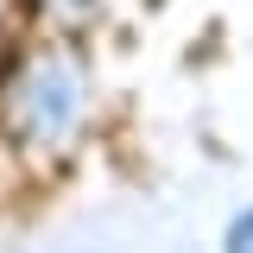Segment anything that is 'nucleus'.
I'll use <instances>...</instances> for the list:
<instances>
[{
	"instance_id": "obj_1",
	"label": "nucleus",
	"mask_w": 253,
	"mask_h": 253,
	"mask_svg": "<svg viewBox=\"0 0 253 253\" xmlns=\"http://www.w3.org/2000/svg\"><path fill=\"white\" fill-rule=\"evenodd\" d=\"M76 114H83V70H76V57H63V51L38 57L32 76L13 89V121L44 133V139H57V133L76 126Z\"/></svg>"
},
{
	"instance_id": "obj_2",
	"label": "nucleus",
	"mask_w": 253,
	"mask_h": 253,
	"mask_svg": "<svg viewBox=\"0 0 253 253\" xmlns=\"http://www.w3.org/2000/svg\"><path fill=\"white\" fill-rule=\"evenodd\" d=\"M228 253H253V215L234 221V234H228Z\"/></svg>"
}]
</instances>
